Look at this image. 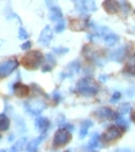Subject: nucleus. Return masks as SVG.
<instances>
[{
	"mask_svg": "<svg viewBox=\"0 0 135 152\" xmlns=\"http://www.w3.org/2000/svg\"><path fill=\"white\" fill-rule=\"evenodd\" d=\"M76 92L83 96H94L99 92V85L91 78H83L76 84Z\"/></svg>",
	"mask_w": 135,
	"mask_h": 152,
	"instance_id": "f257e3e1",
	"label": "nucleus"
},
{
	"mask_svg": "<svg viewBox=\"0 0 135 152\" xmlns=\"http://www.w3.org/2000/svg\"><path fill=\"white\" fill-rule=\"evenodd\" d=\"M43 61H44V56L39 51L28 52L23 57V59H22L23 65L27 69H29V70H34V69L39 67L42 65V63H43Z\"/></svg>",
	"mask_w": 135,
	"mask_h": 152,
	"instance_id": "f03ea898",
	"label": "nucleus"
},
{
	"mask_svg": "<svg viewBox=\"0 0 135 152\" xmlns=\"http://www.w3.org/2000/svg\"><path fill=\"white\" fill-rule=\"evenodd\" d=\"M25 110L31 114L32 116H38L40 115V113L46 108V104L45 102L40 99H32V100H29L23 103Z\"/></svg>",
	"mask_w": 135,
	"mask_h": 152,
	"instance_id": "7ed1b4c3",
	"label": "nucleus"
},
{
	"mask_svg": "<svg viewBox=\"0 0 135 152\" xmlns=\"http://www.w3.org/2000/svg\"><path fill=\"white\" fill-rule=\"evenodd\" d=\"M72 140V134L69 130L65 129V128H60L59 130L56 131L54 134V138H53V145L59 148L62 145L68 144Z\"/></svg>",
	"mask_w": 135,
	"mask_h": 152,
	"instance_id": "20e7f679",
	"label": "nucleus"
},
{
	"mask_svg": "<svg viewBox=\"0 0 135 152\" xmlns=\"http://www.w3.org/2000/svg\"><path fill=\"white\" fill-rule=\"evenodd\" d=\"M121 135H123L121 128L118 127V126H112V127L108 128L106 131L100 136V140L104 143H110V142H113V140L120 138Z\"/></svg>",
	"mask_w": 135,
	"mask_h": 152,
	"instance_id": "39448f33",
	"label": "nucleus"
},
{
	"mask_svg": "<svg viewBox=\"0 0 135 152\" xmlns=\"http://www.w3.org/2000/svg\"><path fill=\"white\" fill-rule=\"evenodd\" d=\"M19 66V62L16 59H9L0 64V79L6 78L12 75L13 71H15Z\"/></svg>",
	"mask_w": 135,
	"mask_h": 152,
	"instance_id": "423d86ee",
	"label": "nucleus"
},
{
	"mask_svg": "<svg viewBox=\"0 0 135 152\" xmlns=\"http://www.w3.org/2000/svg\"><path fill=\"white\" fill-rule=\"evenodd\" d=\"M94 115L99 120H116L120 114L113 112L111 108L108 107H100L94 112Z\"/></svg>",
	"mask_w": 135,
	"mask_h": 152,
	"instance_id": "0eeeda50",
	"label": "nucleus"
},
{
	"mask_svg": "<svg viewBox=\"0 0 135 152\" xmlns=\"http://www.w3.org/2000/svg\"><path fill=\"white\" fill-rule=\"evenodd\" d=\"M52 37H53V31H52V29H51L50 26H46L42 30V33L39 35V38H38V42L42 45H44V47H49V44L51 43V41H52Z\"/></svg>",
	"mask_w": 135,
	"mask_h": 152,
	"instance_id": "6e6552de",
	"label": "nucleus"
},
{
	"mask_svg": "<svg viewBox=\"0 0 135 152\" xmlns=\"http://www.w3.org/2000/svg\"><path fill=\"white\" fill-rule=\"evenodd\" d=\"M81 71V63H80V61H73V62H71V63L68 64V66H67V71L65 72V73H61L60 77L61 78H66V77H73V75L75 73H79Z\"/></svg>",
	"mask_w": 135,
	"mask_h": 152,
	"instance_id": "1a4fd4ad",
	"label": "nucleus"
},
{
	"mask_svg": "<svg viewBox=\"0 0 135 152\" xmlns=\"http://www.w3.org/2000/svg\"><path fill=\"white\" fill-rule=\"evenodd\" d=\"M35 126L40 132H48V130L51 128V122H50L49 118L38 115L35 120Z\"/></svg>",
	"mask_w": 135,
	"mask_h": 152,
	"instance_id": "9d476101",
	"label": "nucleus"
},
{
	"mask_svg": "<svg viewBox=\"0 0 135 152\" xmlns=\"http://www.w3.org/2000/svg\"><path fill=\"white\" fill-rule=\"evenodd\" d=\"M103 8L110 14H116L120 10V4L117 0H105L103 2Z\"/></svg>",
	"mask_w": 135,
	"mask_h": 152,
	"instance_id": "9b49d317",
	"label": "nucleus"
},
{
	"mask_svg": "<svg viewBox=\"0 0 135 152\" xmlns=\"http://www.w3.org/2000/svg\"><path fill=\"white\" fill-rule=\"evenodd\" d=\"M126 51H127V48L126 47H121V48L114 50L113 52H111L109 58H110L111 61H114V62L120 63V62H123V59H125V57H126V53H127Z\"/></svg>",
	"mask_w": 135,
	"mask_h": 152,
	"instance_id": "f8f14e48",
	"label": "nucleus"
},
{
	"mask_svg": "<svg viewBox=\"0 0 135 152\" xmlns=\"http://www.w3.org/2000/svg\"><path fill=\"white\" fill-rule=\"evenodd\" d=\"M46 137H48V132H40V136H39V137H37L36 140H31V142L25 146L27 151H36L37 149H38V145L45 140Z\"/></svg>",
	"mask_w": 135,
	"mask_h": 152,
	"instance_id": "ddd939ff",
	"label": "nucleus"
},
{
	"mask_svg": "<svg viewBox=\"0 0 135 152\" xmlns=\"http://www.w3.org/2000/svg\"><path fill=\"white\" fill-rule=\"evenodd\" d=\"M12 91L19 98H25V96L28 95V93H29V87L27 85L21 84V83H16V85L13 87Z\"/></svg>",
	"mask_w": 135,
	"mask_h": 152,
	"instance_id": "4468645a",
	"label": "nucleus"
},
{
	"mask_svg": "<svg viewBox=\"0 0 135 152\" xmlns=\"http://www.w3.org/2000/svg\"><path fill=\"white\" fill-rule=\"evenodd\" d=\"M50 19L54 22H58L59 20L62 19V12L61 10L57 6H51L50 7Z\"/></svg>",
	"mask_w": 135,
	"mask_h": 152,
	"instance_id": "2eb2a0df",
	"label": "nucleus"
},
{
	"mask_svg": "<svg viewBox=\"0 0 135 152\" xmlns=\"http://www.w3.org/2000/svg\"><path fill=\"white\" fill-rule=\"evenodd\" d=\"M99 140H100V136H99L97 132H95V134L91 136V140L88 143V146H87L86 149L89 150V151H94V150L99 145Z\"/></svg>",
	"mask_w": 135,
	"mask_h": 152,
	"instance_id": "dca6fc26",
	"label": "nucleus"
},
{
	"mask_svg": "<svg viewBox=\"0 0 135 152\" xmlns=\"http://www.w3.org/2000/svg\"><path fill=\"white\" fill-rule=\"evenodd\" d=\"M104 41H105V43H106L109 47H113V45H116V44L119 42V36H118L117 34H114V33L111 31L108 35L104 36Z\"/></svg>",
	"mask_w": 135,
	"mask_h": 152,
	"instance_id": "f3484780",
	"label": "nucleus"
},
{
	"mask_svg": "<svg viewBox=\"0 0 135 152\" xmlns=\"http://www.w3.org/2000/svg\"><path fill=\"white\" fill-rule=\"evenodd\" d=\"M11 124V121L8 118V116L4 113L0 114V131H7Z\"/></svg>",
	"mask_w": 135,
	"mask_h": 152,
	"instance_id": "a211bd4d",
	"label": "nucleus"
},
{
	"mask_svg": "<svg viewBox=\"0 0 135 152\" xmlns=\"http://www.w3.org/2000/svg\"><path fill=\"white\" fill-rule=\"evenodd\" d=\"M125 71H126L127 73H129V75L135 76V55L134 56H132V57L129 58V61L127 62V65H126Z\"/></svg>",
	"mask_w": 135,
	"mask_h": 152,
	"instance_id": "6ab92c4d",
	"label": "nucleus"
},
{
	"mask_svg": "<svg viewBox=\"0 0 135 152\" xmlns=\"http://www.w3.org/2000/svg\"><path fill=\"white\" fill-rule=\"evenodd\" d=\"M25 145H27V137H22L11 148V151H20V150L25 149Z\"/></svg>",
	"mask_w": 135,
	"mask_h": 152,
	"instance_id": "aec40b11",
	"label": "nucleus"
},
{
	"mask_svg": "<svg viewBox=\"0 0 135 152\" xmlns=\"http://www.w3.org/2000/svg\"><path fill=\"white\" fill-rule=\"evenodd\" d=\"M116 121H117V126L120 127L121 129H123H123H127V128H128V124H129V123H128V121H127L126 118H123V115H119V116L116 118Z\"/></svg>",
	"mask_w": 135,
	"mask_h": 152,
	"instance_id": "412c9836",
	"label": "nucleus"
},
{
	"mask_svg": "<svg viewBox=\"0 0 135 152\" xmlns=\"http://www.w3.org/2000/svg\"><path fill=\"white\" fill-rule=\"evenodd\" d=\"M65 28H66L65 20H64V19H61V20H59V21L57 22L56 28H54V31H56V33H62V31L65 30Z\"/></svg>",
	"mask_w": 135,
	"mask_h": 152,
	"instance_id": "4be33fe9",
	"label": "nucleus"
},
{
	"mask_svg": "<svg viewBox=\"0 0 135 152\" xmlns=\"http://www.w3.org/2000/svg\"><path fill=\"white\" fill-rule=\"evenodd\" d=\"M128 112H131V104H129V103H123V104L119 107V114L120 115L127 114Z\"/></svg>",
	"mask_w": 135,
	"mask_h": 152,
	"instance_id": "5701e85b",
	"label": "nucleus"
},
{
	"mask_svg": "<svg viewBox=\"0 0 135 152\" xmlns=\"http://www.w3.org/2000/svg\"><path fill=\"white\" fill-rule=\"evenodd\" d=\"M52 51L54 53H57V55H65V53H67L69 51V49L68 48H64V47H59V48H53Z\"/></svg>",
	"mask_w": 135,
	"mask_h": 152,
	"instance_id": "b1692460",
	"label": "nucleus"
},
{
	"mask_svg": "<svg viewBox=\"0 0 135 152\" xmlns=\"http://www.w3.org/2000/svg\"><path fill=\"white\" fill-rule=\"evenodd\" d=\"M52 99H53V101L56 102V103H59V102H61V100H62V95L58 91H54V92L52 93Z\"/></svg>",
	"mask_w": 135,
	"mask_h": 152,
	"instance_id": "393cba45",
	"label": "nucleus"
},
{
	"mask_svg": "<svg viewBox=\"0 0 135 152\" xmlns=\"http://www.w3.org/2000/svg\"><path fill=\"white\" fill-rule=\"evenodd\" d=\"M28 36H29V34L27 33V30H25V28L20 27V29H19V38L20 39H27Z\"/></svg>",
	"mask_w": 135,
	"mask_h": 152,
	"instance_id": "a878e982",
	"label": "nucleus"
},
{
	"mask_svg": "<svg viewBox=\"0 0 135 152\" xmlns=\"http://www.w3.org/2000/svg\"><path fill=\"white\" fill-rule=\"evenodd\" d=\"M45 59H46V62H48V64H50V65H56V59H54V57H53V55L52 53H48L46 56H45Z\"/></svg>",
	"mask_w": 135,
	"mask_h": 152,
	"instance_id": "bb28decb",
	"label": "nucleus"
},
{
	"mask_svg": "<svg viewBox=\"0 0 135 152\" xmlns=\"http://www.w3.org/2000/svg\"><path fill=\"white\" fill-rule=\"evenodd\" d=\"M120 98H121V93L120 92H114L113 95H112V98H111V102L112 103H116L117 101H119Z\"/></svg>",
	"mask_w": 135,
	"mask_h": 152,
	"instance_id": "cd10ccee",
	"label": "nucleus"
},
{
	"mask_svg": "<svg viewBox=\"0 0 135 152\" xmlns=\"http://www.w3.org/2000/svg\"><path fill=\"white\" fill-rule=\"evenodd\" d=\"M88 129L89 128L86 126H82L81 124V130H80V138H84L87 135H88Z\"/></svg>",
	"mask_w": 135,
	"mask_h": 152,
	"instance_id": "c85d7f7f",
	"label": "nucleus"
},
{
	"mask_svg": "<svg viewBox=\"0 0 135 152\" xmlns=\"http://www.w3.org/2000/svg\"><path fill=\"white\" fill-rule=\"evenodd\" d=\"M31 87H32V88H34V91H35V92H37L38 94H40V95H43V96H46V94H45V93L42 91V88H40L38 85H36V84H32V85H31Z\"/></svg>",
	"mask_w": 135,
	"mask_h": 152,
	"instance_id": "c756f323",
	"label": "nucleus"
},
{
	"mask_svg": "<svg viewBox=\"0 0 135 152\" xmlns=\"http://www.w3.org/2000/svg\"><path fill=\"white\" fill-rule=\"evenodd\" d=\"M30 48H31V42H30V41H27L25 43H23V44L21 45V49H22V50H25V51L29 50Z\"/></svg>",
	"mask_w": 135,
	"mask_h": 152,
	"instance_id": "7c9ffc66",
	"label": "nucleus"
},
{
	"mask_svg": "<svg viewBox=\"0 0 135 152\" xmlns=\"http://www.w3.org/2000/svg\"><path fill=\"white\" fill-rule=\"evenodd\" d=\"M81 124H82V126H86V127H88V128H90L94 126V122L90 121V120H84V121H82Z\"/></svg>",
	"mask_w": 135,
	"mask_h": 152,
	"instance_id": "2f4dec72",
	"label": "nucleus"
},
{
	"mask_svg": "<svg viewBox=\"0 0 135 152\" xmlns=\"http://www.w3.org/2000/svg\"><path fill=\"white\" fill-rule=\"evenodd\" d=\"M52 70V65H50V64H45L44 66H43V72H50Z\"/></svg>",
	"mask_w": 135,
	"mask_h": 152,
	"instance_id": "473e14b6",
	"label": "nucleus"
},
{
	"mask_svg": "<svg viewBox=\"0 0 135 152\" xmlns=\"http://www.w3.org/2000/svg\"><path fill=\"white\" fill-rule=\"evenodd\" d=\"M108 79H109V76H108V75H100V76H99V81H100V83H106Z\"/></svg>",
	"mask_w": 135,
	"mask_h": 152,
	"instance_id": "72a5a7b5",
	"label": "nucleus"
},
{
	"mask_svg": "<svg viewBox=\"0 0 135 152\" xmlns=\"http://www.w3.org/2000/svg\"><path fill=\"white\" fill-rule=\"evenodd\" d=\"M61 128H65V129H67V130H69V131L74 130V126L69 124V123H64V124L61 126Z\"/></svg>",
	"mask_w": 135,
	"mask_h": 152,
	"instance_id": "f704fd0d",
	"label": "nucleus"
},
{
	"mask_svg": "<svg viewBox=\"0 0 135 152\" xmlns=\"http://www.w3.org/2000/svg\"><path fill=\"white\" fill-rule=\"evenodd\" d=\"M64 123H65V116L60 115V116H59V118H58V124H59V127H61Z\"/></svg>",
	"mask_w": 135,
	"mask_h": 152,
	"instance_id": "c9c22d12",
	"label": "nucleus"
},
{
	"mask_svg": "<svg viewBox=\"0 0 135 152\" xmlns=\"http://www.w3.org/2000/svg\"><path fill=\"white\" fill-rule=\"evenodd\" d=\"M14 137H15V136H14L13 134H12V135H9V137H8V140H14Z\"/></svg>",
	"mask_w": 135,
	"mask_h": 152,
	"instance_id": "e433bc0d",
	"label": "nucleus"
},
{
	"mask_svg": "<svg viewBox=\"0 0 135 152\" xmlns=\"http://www.w3.org/2000/svg\"><path fill=\"white\" fill-rule=\"evenodd\" d=\"M132 120L135 122V113H133V114H132Z\"/></svg>",
	"mask_w": 135,
	"mask_h": 152,
	"instance_id": "4c0bfd02",
	"label": "nucleus"
},
{
	"mask_svg": "<svg viewBox=\"0 0 135 152\" xmlns=\"http://www.w3.org/2000/svg\"><path fill=\"white\" fill-rule=\"evenodd\" d=\"M46 1H48V4H49V5H51V2H50V0H46Z\"/></svg>",
	"mask_w": 135,
	"mask_h": 152,
	"instance_id": "58836bf2",
	"label": "nucleus"
},
{
	"mask_svg": "<svg viewBox=\"0 0 135 152\" xmlns=\"http://www.w3.org/2000/svg\"><path fill=\"white\" fill-rule=\"evenodd\" d=\"M0 140H1V135H0Z\"/></svg>",
	"mask_w": 135,
	"mask_h": 152,
	"instance_id": "ea45409f",
	"label": "nucleus"
}]
</instances>
